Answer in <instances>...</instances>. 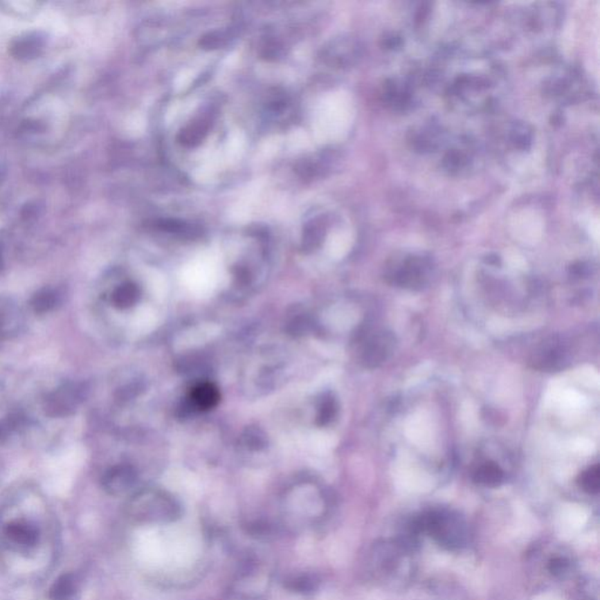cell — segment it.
Instances as JSON below:
<instances>
[{
	"label": "cell",
	"instance_id": "obj_1",
	"mask_svg": "<svg viewBox=\"0 0 600 600\" xmlns=\"http://www.w3.org/2000/svg\"><path fill=\"white\" fill-rule=\"evenodd\" d=\"M429 535L437 543L449 550L464 547L468 540V529L460 516L446 510H432L414 518L409 524L408 536Z\"/></svg>",
	"mask_w": 600,
	"mask_h": 600
},
{
	"label": "cell",
	"instance_id": "obj_2",
	"mask_svg": "<svg viewBox=\"0 0 600 600\" xmlns=\"http://www.w3.org/2000/svg\"><path fill=\"white\" fill-rule=\"evenodd\" d=\"M130 516L140 523H172L181 516V507L163 491H143L130 501Z\"/></svg>",
	"mask_w": 600,
	"mask_h": 600
},
{
	"label": "cell",
	"instance_id": "obj_3",
	"mask_svg": "<svg viewBox=\"0 0 600 600\" xmlns=\"http://www.w3.org/2000/svg\"><path fill=\"white\" fill-rule=\"evenodd\" d=\"M397 346L393 333L386 329H376L366 333L360 346V363L366 368H378L390 359Z\"/></svg>",
	"mask_w": 600,
	"mask_h": 600
},
{
	"label": "cell",
	"instance_id": "obj_4",
	"mask_svg": "<svg viewBox=\"0 0 600 600\" xmlns=\"http://www.w3.org/2000/svg\"><path fill=\"white\" fill-rule=\"evenodd\" d=\"M84 387L79 383H69L51 394L45 403L46 413L51 417H67L84 400Z\"/></svg>",
	"mask_w": 600,
	"mask_h": 600
},
{
	"label": "cell",
	"instance_id": "obj_5",
	"mask_svg": "<svg viewBox=\"0 0 600 600\" xmlns=\"http://www.w3.org/2000/svg\"><path fill=\"white\" fill-rule=\"evenodd\" d=\"M388 278L397 287L408 290H421L428 284V266L420 260H410L390 272Z\"/></svg>",
	"mask_w": 600,
	"mask_h": 600
},
{
	"label": "cell",
	"instance_id": "obj_6",
	"mask_svg": "<svg viewBox=\"0 0 600 600\" xmlns=\"http://www.w3.org/2000/svg\"><path fill=\"white\" fill-rule=\"evenodd\" d=\"M138 480L136 471L128 464H119L113 466L104 475L102 486L111 495L120 496L128 493L135 486Z\"/></svg>",
	"mask_w": 600,
	"mask_h": 600
},
{
	"label": "cell",
	"instance_id": "obj_7",
	"mask_svg": "<svg viewBox=\"0 0 600 600\" xmlns=\"http://www.w3.org/2000/svg\"><path fill=\"white\" fill-rule=\"evenodd\" d=\"M188 400L196 412H206L218 405L221 400V393L214 383H201L192 388Z\"/></svg>",
	"mask_w": 600,
	"mask_h": 600
},
{
	"label": "cell",
	"instance_id": "obj_8",
	"mask_svg": "<svg viewBox=\"0 0 600 600\" xmlns=\"http://www.w3.org/2000/svg\"><path fill=\"white\" fill-rule=\"evenodd\" d=\"M475 483L487 488H497L504 482L505 474L501 466L495 462H487L478 466L474 473Z\"/></svg>",
	"mask_w": 600,
	"mask_h": 600
},
{
	"label": "cell",
	"instance_id": "obj_9",
	"mask_svg": "<svg viewBox=\"0 0 600 600\" xmlns=\"http://www.w3.org/2000/svg\"><path fill=\"white\" fill-rule=\"evenodd\" d=\"M21 314L15 305H0V336L12 338L19 333Z\"/></svg>",
	"mask_w": 600,
	"mask_h": 600
},
{
	"label": "cell",
	"instance_id": "obj_10",
	"mask_svg": "<svg viewBox=\"0 0 600 600\" xmlns=\"http://www.w3.org/2000/svg\"><path fill=\"white\" fill-rule=\"evenodd\" d=\"M6 535L13 543L21 547H35L38 542L39 532L33 525L26 523L10 524Z\"/></svg>",
	"mask_w": 600,
	"mask_h": 600
},
{
	"label": "cell",
	"instance_id": "obj_11",
	"mask_svg": "<svg viewBox=\"0 0 600 600\" xmlns=\"http://www.w3.org/2000/svg\"><path fill=\"white\" fill-rule=\"evenodd\" d=\"M77 589L74 574H64L51 588V600H77Z\"/></svg>",
	"mask_w": 600,
	"mask_h": 600
},
{
	"label": "cell",
	"instance_id": "obj_12",
	"mask_svg": "<svg viewBox=\"0 0 600 600\" xmlns=\"http://www.w3.org/2000/svg\"><path fill=\"white\" fill-rule=\"evenodd\" d=\"M210 128V123L208 120L201 119L195 122L190 123L189 126L182 129L179 135V141L187 147H194L201 143L203 138H206Z\"/></svg>",
	"mask_w": 600,
	"mask_h": 600
},
{
	"label": "cell",
	"instance_id": "obj_13",
	"mask_svg": "<svg viewBox=\"0 0 600 600\" xmlns=\"http://www.w3.org/2000/svg\"><path fill=\"white\" fill-rule=\"evenodd\" d=\"M563 358V348L556 343H550L540 348L538 356H536L535 363L540 368H556L562 363Z\"/></svg>",
	"mask_w": 600,
	"mask_h": 600
},
{
	"label": "cell",
	"instance_id": "obj_14",
	"mask_svg": "<svg viewBox=\"0 0 600 600\" xmlns=\"http://www.w3.org/2000/svg\"><path fill=\"white\" fill-rule=\"evenodd\" d=\"M140 289L138 285L133 283H125L120 285L113 293V302L116 307L120 309H127L130 306L135 305L140 298Z\"/></svg>",
	"mask_w": 600,
	"mask_h": 600
},
{
	"label": "cell",
	"instance_id": "obj_15",
	"mask_svg": "<svg viewBox=\"0 0 600 600\" xmlns=\"http://www.w3.org/2000/svg\"><path fill=\"white\" fill-rule=\"evenodd\" d=\"M336 413H338V403L336 398L331 393L324 394L318 405L316 424L319 427H325L336 419Z\"/></svg>",
	"mask_w": 600,
	"mask_h": 600
},
{
	"label": "cell",
	"instance_id": "obj_16",
	"mask_svg": "<svg viewBox=\"0 0 600 600\" xmlns=\"http://www.w3.org/2000/svg\"><path fill=\"white\" fill-rule=\"evenodd\" d=\"M157 229L165 231V233H174L179 235L182 237H194L195 235H199V231L194 226L187 223L179 221V219H160L156 222Z\"/></svg>",
	"mask_w": 600,
	"mask_h": 600
},
{
	"label": "cell",
	"instance_id": "obj_17",
	"mask_svg": "<svg viewBox=\"0 0 600 600\" xmlns=\"http://www.w3.org/2000/svg\"><path fill=\"white\" fill-rule=\"evenodd\" d=\"M319 586V579L313 574H299L287 581V588L297 593H311Z\"/></svg>",
	"mask_w": 600,
	"mask_h": 600
},
{
	"label": "cell",
	"instance_id": "obj_18",
	"mask_svg": "<svg viewBox=\"0 0 600 600\" xmlns=\"http://www.w3.org/2000/svg\"><path fill=\"white\" fill-rule=\"evenodd\" d=\"M243 444L251 451H260L268 446V436L258 427H248L242 436Z\"/></svg>",
	"mask_w": 600,
	"mask_h": 600
},
{
	"label": "cell",
	"instance_id": "obj_19",
	"mask_svg": "<svg viewBox=\"0 0 600 600\" xmlns=\"http://www.w3.org/2000/svg\"><path fill=\"white\" fill-rule=\"evenodd\" d=\"M578 483L581 489L588 493H598L600 488L599 466H590L589 469L583 471L578 478Z\"/></svg>",
	"mask_w": 600,
	"mask_h": 600
},
{
	"label": "cell",
	"instance_id": "obj_20",
	"mask_svg": "<svg viewBox=\"0 0 600 600\" xmlns=\"http://www.w3.org/2000/svg\"><path fill=\"white\" fill-rule=\"evenodd\" d=\"M57 302V296L54 291L44 290L38 292L32 299V307L37 313H45L53 310Z\"/></svg>",
	"mask_w": 600,
	"mask_h": 600
},
{
	"label": "cell",
	"instance_id": "obj_21",
	"mask_svg": "<svg viewBox=\"0 0 600 600\" xmlns=\"http://www.w3.org/2000/svg\"><path fill=\"white\" fill-rule=\"evenodd\" d=\"M321 241V228L317 226L316 223L312 226H307L305 233H304V246L307 250L313 248L317 246Z\"/></svg>",
	"mask_w": 600,
	"mask_h": 600
},
{
	"label": "cell",
	"instance_id": "obj_22",
	"mask_svg": "<svg viewBox=\"0 0 600 600\" xmlns=\"http://www.w3.org/2000/svg\"><path fill=\"white\" fill-rule=\"evenodd\" d=\"M570 567H571V564H570L569 559L565 558V557H561V556L554 557L549 563V571L556 576L565 574L569 571Z\"/></svg>",
	"mask_w": 600,
	"mask_h": 600
}]
</instances>
